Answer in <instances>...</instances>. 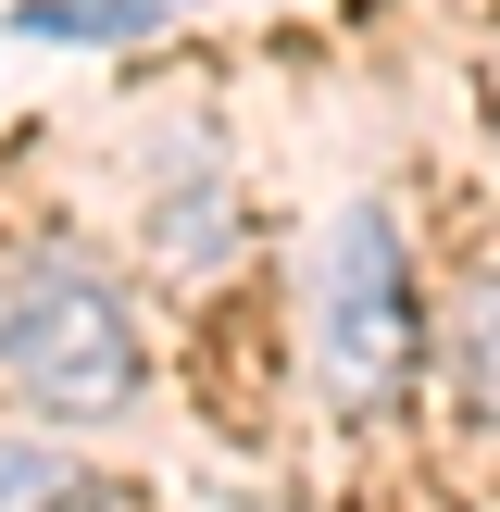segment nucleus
<instances>
[{
	"mask_svg": "<svg viewBox=\"0 0 500 512\" xmlns=\"http://www.w3.org/2000/svg\"><path fill=\"white\" fill-rule=\"evenodd\" d=\"M13 38L38 50H113V38H150V25H175V0H13Z\"/></svg>",
	"mask_w": 500,
	"mask_h": 512,
	"instance_id": "4",
	"label": "nucleus"
},
{
	"mask_svg": "<svg viewBox=\"0 0 500 512\" xmlns=\"http://www.w3.org/2000/svg\"><path fill=\"white\" fill-rule=\"evenodd\" d=\"M450 375H463L475 425H500V275H475V288H463V338H450Z\"/></svg>",
	"mask_w": 500,
	"mask_h": 512,
	"instance_id": "5",
	"label": "nucleus"
},
{
	"mask_svg": "<svg viewBox=\"0 0 500 512\" xmlns=\"http://www.w3.org/2000/svg\"><path fill=\"white\" fill-rule=\"evenodd\" d=\"M0 512H138V500L50 438H0Z\"/></svg>",
	"mask_w": 500,
	"mask_h": 512,
	"instance_id": "3",
	"label": "nucleus"
},
{
	"mask_svg": "<svg viewBox=\"0 0 500 512\" xmlns=\"http://www.w3.org/2000/svg\"><path fill=\"white\" fill-rule=\"evenodd\" d=\"M425 363V313H413V250L400 225L375 213H338L325 225V263H313V375L350 425H375Z\"/></svg>",
	"mask_w": 500,
	"mask_h": 512,
	"instance_id": "2",
	"label": "nucleus"
},
{
	"mask_svg": "<svg viewBox=\"0 0 500 512\" xmlns=\"http://www.w3.org/2000/svg\"><path fill=\"white\" fill-rule=\"evenodd\" d=\"M0 375L38 400L50 425H100L138 400V325H125L113 275L75 250H25L0 275Z\"/></svg>",
	"mask_w": 500,
	"mask_h": 512,
	"instance_id": "1",
	"label": "nucleus"
}]
</instances>
